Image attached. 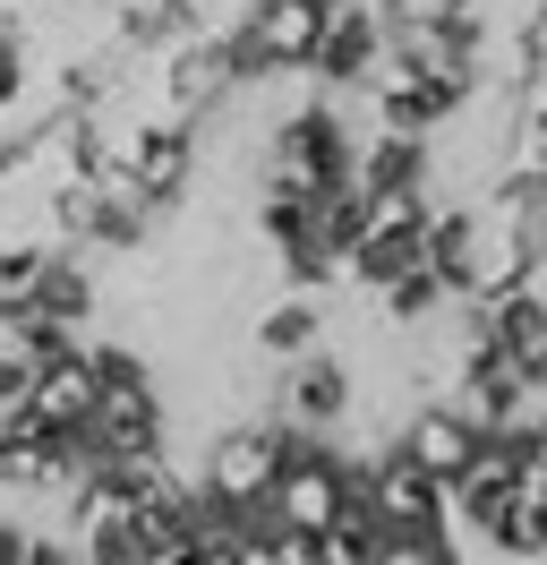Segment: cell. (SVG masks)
Segmentation results:
<instances>
[{"instance_id":"5","label":"cell","mask_w":547,"mask_h":565,"mask_svg":"<svg viewBox=\"0 0 547 565\" xmlns=\"http://www.w3.org/2000/svg\"><path fill=\"white\" fill-rule=\"evenodd\" d=\"M317 343H325V309H317V291H300V282L248 318V352L274 360V369H282V360H300V352H317Z\"/></svg>"},{"instance_id":"3","label":"cell","mask_w":547,"mask_h":565,"mask_svg":"<svg viewBox=\"0 0 547 565\" xmlns=\"http://www.w3.org/2000/svg\"><path fill=\"white\" fill-rule=\"evenodd\" d=\"M351 360H334L325 343L317 352H300V360H282V394H274V420H291V428H308V437H334L342 420H351Z\"/></svg>"},{"instance_id":"1","label":"cell","mask_w":547,"mask_h":565,"mask_svg":"<svg viewBox=\"0 0 547 565\" xmlns=\"http://www.w3.org/2000/svg\"><path fill=\"white\" fill-rule=\"evenodd\" d=\"M282 446H291V420H239V428H223V437L197 455V497L214 505V514L266 523V489H274Z\"/></svg>"},{"instance_id":"7","label":"cell","mask_w":547,"mask_h":565,"mask_svg":"<svg viewBox=\"0 0 547 565\" xmlns=\"http://www.w3.org/2000/svg\"><path fill=\"white\" fill-rule=\"evenodd\" d=\"M376 18L385 26H462L479 18V0H376Z\"/></svg>"},{"instance_id":"4","label":"cell","mask_w":547,"mask_h":565,"mask_svg":"<svg viewBox=\"0 0 547 565\" xmlns=\"http://www.w3.org/2000/svg\"><path fill=\"white\" fill-rule=\"evenodd\" d=\"M376 52H385V18H376L368 0H325V26H317L308 77H317V86H334V95H351V86L368 77Z\"/></svg>"},{"instance_id":"6","label":"cell","mask_w":547,"mask_h":565,"mask_svg":"<svg viewBox=\"0 0 547 565\" xmlns=\"http://www.w3.org/2000/svg\"><path fill=\"white\" fill-rule=\"evenodd\" d=\"M351 180H360V189H403V180H428V138H410V129H376L368 146H351Z\"/></svg>"},{"instance_id":"2","label":"cell","mask_w":547,"mask_h":565,"mask_svg":"<svg viewBox=\"0 0 547 565\" xmlns=\"http://www.w3.org/2000/svg\"><path fill=\"white\" fill-rule=\"evenodd\" d=\"M95 394H103V369H95V343H77V334H61L52 352L34 360V377H26V403L43 428H61V437H77L86 428V412H95Z\"/></svg>"}]
</instances>
